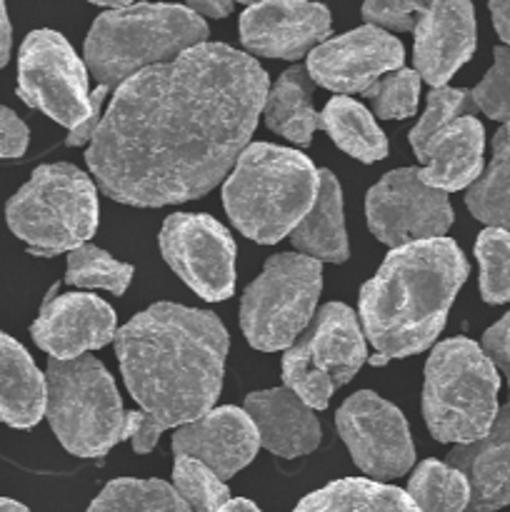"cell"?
I'll list each match as a JSON object with an SVG mask.
<instances>
[{"label":"cell","instance_id":"7402d4cb","mask_svg":"<svg viewBox=\"0 0 510 512\" xmlns=\"http://www.w3.org/2000/svg\"><path fill=\"white\" fill-rule=\"evenodd\" d=\"M485 130L475 115H465L435 133L415 158L423 163L418 178L440 193L470 188L483 175Z\"/></svg>","mask_w":510,"mask_h":512},{"label":"cell","instance_id":"b9f144b4","mask_svg":"<svg viewBox=\"0 0 510 512\" xmlns=\"http://www.w3.org/2000/svg\"><path fill=\"white\" fill-rule=\"evenodd\" d=\"M10 38H13V33H10L8 10L0 3V68H3L10 58Z\"/></svg>","mask_w":510,"mask_h":512},{"label":"cell","instance_id":"6da1fadb","mask_svg":"<svg viewBox=\"0 0 510 512\" xmlns=\"http://www.w3.org/2000/svg\"><path fill=\"white\" fill-rule=\"evenodd\" d=\"M265 98L268 73L250 55L203 43L125 80L85 160L118 203L160 208L203 198L248 148Z\"/></svg>","mask_w":510,"mask_h":512},{"label":"cell","instance_id":"d4e9b609","mask_svg":"<svg viewBox=\"0 0 510 512\" xmlns=\"http://www.w3.org/2000/svg\"><path fill=\"white\" fill-rule=\"evenodd\" d=\"M310 98H313V80L308 70L298 65L285 70L265 98V125L273 133L288 138L290 143L308 148L315 130H323V118L315 113Z\"/></svg>","mask_w":510,"mask_h":512},{"label":"cell","instance_id":"484cf974","mask_svg":"<svg viewBox=\"0 0 510 512\" xmlns=\"http://www.w3.org/2000/svg\"><path fill=\"white\" fill-rule=\"evenodd\" d=\"M293 512H418L408 493L368 478H345L315 490Z\"/></svg>","mask_w":510,"mask_h":512},{"label":"cell","instance_id":"2e32d148","mask_svg":"<svg viewBox=\"0 0 510 512\" xmlns=\"http://www.w3.org/2000/svg\"><path fill=\"white\" fill-rule=\"evenodd\" d=\"M118 315L105 300L85 293H68L48 300L33 323V340L50 360L83 358L118 335Z\"/></svg>","mask_w":510,"mask_h":512},{"label":"cell","instance_id":"836d02e7","mask_svg":"<svg viewBox=\"0 0 510 512\" xmlns=\"http://www.w3.org/2000/svg\"><path fill=\"white\" fill-rule=\"evenodd\" d=\"M475 113V103L470 90L463 88H433L428 93V105H425V113L420 115L418 125L410 130V145H413V153L418 155L423 150V145L433 138L435 133H440L443 128H448L450 123H455L458 118Z\"/></svg>","mask_w":510,"mask_h":512},{"label":"cell","instance_id":"3957f363","mask_svg":"<svg viewBox=\"0 0 510 512\" xmlns=\"http://www.w3.org/2000/svg\"><path fill=\"white\" fill-rule=\"evenodd\" d=\"M468 278V260L455 240L438 238L393 248L375 278L360 290V320L375 348L373 365L428 350Z\"/></svg>","mask_w":510,"mask_h":512},{"label":"cell","instance_id":"277c9868","mask_svg":"<svg viewBox=\"0 0 510 512\" xmlns=\"http://www.w3.org/2000/svg\"><path fill=\"white\" fill-rule=\"evenodd\" d=\"M320 170L303 153L253 143L235 160L223 185L228 218L245 238L273 245L293 233L313 208Z\"/></svg>","mask_w":510,"mask_h":512},{"label":"cell","instance_id":"f546056e","mask_svg":"<svg viewBox=\"0 0 510 512\" xmlns=\"http://www.w3.org/2000/svg\"><path fill=\"white\" fill-rule=\"evenodd\" d=\"M408 498L418 512H465L470 503L468 480L448 463L425 460L408 483Z\"/></svg>","mask_w":510,"mask_h":512},{"label":"cell","instance_id":"f35d334b","mask_svg":"<svg viewBox=\"0 0 510 512\" xmlns=\"http://www.w3.org/2000/svg\"><path fill=\"white\" fill-rule=\"evenodd\" d=\"M483 353L488 355V360L495 368L503 370V375L510 383V313H505L493 328L485 330Z\"/></svg>","mask_w":510,"mask_h":512},{"label":"cell","instance_id":"8fae6325","mask_svg":"<svg viewBox=\"0 0 510 512\" xmlns=\"http://www.w3.org/2000/svg\"><path fill=\"white\" fill-rule=\"evenodd\" d=\"M105 88L88 90V70L73 45L55 30H33L20 45L18 98L48 118L78 130L93 113H100Z\"/></svg>","mask_w":510,"mask_h":512},{"label":"cell","instance_id":"52a82bcc","mask_svg":"<svg viewBox=\"0 0 510 512\" xmlns=\"http://www.w3.org/2000/svg\"><path fill=\"white\" fill-rule=\"evenodd\" d=\"M5 218L30 253L43 258L73 253L98 230V193L75 165H40L8 200Z\"/></svg>","mask_w":510,"mask_h":512},{"label":"cell","instance_id":"ba28073f","mask_svg":"<svg viewBox=\"0 0 510 512\" xmlns=\"http://www.w3.org/2000/svg\"><path fill=\"white\" fill-rule=\"evenodd\" d=\"M45 415L60 445L78 458H103L125 440V410L113 375L93 355L50 360Z\"/></svg>","mask_w":510,"mask_h":512},{"label":"cell","instance_id":"cb8c5ba5","mask_svg":"<svg viewBox=\"0 0 510 512\" xmlns=\"http://www.w3.org/2000/svg\"><path fill=\"white\" fill-rule=\"evenodd\" d=\"M300 255L328 263H345L350 255L348 235H345L343 218V193L340 183L330 170H320V188L313 208L305 215L303 223L290 233Z\"/></svg>","mask_w":510,"mask_h":512},{"label":"cell","instance_id":"74e56055","mask_svg":"<svg viewBox=\"0 0 510 512\" xmlns=\"http://www.w3.org/2000/svg\"><path fill=\"white\" fill-rule=\"evenodd\" d=\"M28 125L10 108L0 105V158H20L28 150Z\"/></svg>","mask_w":510,"mask_h":512},{"label":"cell","instance_id":"7a4b0ae2","mask_svg":"<svg viewBox=\"0 0 510 512\" xmlns=\"http://www.w3.org/2000/svg\"><path fill=\"white\" fill-rule=\"evenodd\" d=\"M115 355L140 405L125 413V440L145 455L165 430L210 413L223 385L228 333L210 310L155 303L118 330Z\"/></svg>","mask_w":510,"mask_h":512},{"label":"cell","instance_id":"4dcf8cb0","mask_svg":"<svg viewBox=\"0 0 510 512\" xmlns=\"http://www.w3.org/2000/svg\"><path fill=\"white\" fill-rule=\"evenodd\" d=\"M133 280V265L120 263L105 250L95 245H80L68 253V273L65 283L75 288L108 290L113 295H123Z\"/></svg>","mask_w":510,"mask_h":512},{"label":"cell","instance_id":"d590c367","mask_svg":"<svg viewBox=\"0 0 510 512\" xmlns=\"http://www.w3.org/2000/svg\"><path fill=\"white\" fill-rule=\"evenodd\" d=\"M475 110H483L490 120L510 123V48L498 45L493 50V65L485 78L470 90Z\"/></svg>","mask_w":510,"mask_h":512},{"label":"cell","instance_id":"7bdbcfd3","mask_svg":"<svg viewBox=\"0 0 510 512\" xmlns=\"http://www.w3.org/2000/svg\"><path fill=\"white\" fill-rule=\"evenodd\" d=\"M220 512H260L258 508H255L253 503H250V500H243V498H235V500H230L228 505H225L223 510Z\"/></svg>","mask_w":510,"mask_h":512},{"label":"cell","instance_id":"4316f807","mask_svg":"<svg viewBox=\"0 0 510 512\" xmlns=\"http://www.w3.org/2000/svg\"><path fill=\"white\" fill-rule=\"evenodd\" d=\"M320 118H323V130L343 153L353 155L363 163H375L388 155V138L375 125L373 113L358 100L335 95L325 105Z\"/></svg>","mask_w":510,"mask_h":512},{"label":"cell","instance_id":"30bf717a","mask_svg":"<svg viewBox=\"0 0 510 512\" xmlns=\"http://www.w3.org/2000/svg\"><path fill=\"white\" fill-rule=\"evenodd\" d=\"M365 363V338L355 313L328 303L315 315L310 333L283 355V383L310 410H325L330 398Z\"/></svg>","mask_w":510,"mask_h":512},{"label":"cell","instance_id":"ffe728a7","mask_svg":"<svg viewBox=\"0 0 510 512\" xmlns=\"http://www.w3.org/2000/svg\"><path fill=\"white\" fill-rule=\"evenodd\" d=\"M448 465L458 470L470 488L465 512H495L510 505V403L498 410L485 438L458 445L448 455Z\"/></svg>","mask_w":510,"mask_h":512},{"label":"cell","instance_id":"e0dca14e","mask_svg":"<svg viewBox=\"0 0 510 512\" xmlns=\"http://www.w3.org/2000/svg\"><path fill=\"white\" fill-rule=\"evenodd\" d=\"M330 33V10L320 3H255L240 15V40L263 58L298 60Z\"/></svg>","mask_w":510,"mask_h":512},{"label":"cell","instance_id":"ab89813d","mask_svg":"<svg viewBox=\"0 0 510 512\" xmlns=\"http://www.w3.org/2000/svg\"><path fill=\"white\" fill-rule=\"evenodd\" d=\"M490 18H493L495 33L510 48V0H493L490 3Z\"/></svg>","mask_w":510,"mask_h":512},{"label":"cell","instance_id":"ee69618b","mask_svg":"<svg viewBox=\"0 0 510 512\" xmlns=\"http://www.w3.org/2000/svg\"><path fill=\"white\" fill-rule=\"evenodd\" d=\"M0 512H30L25 505L15 503V500H8V498H0Z\"/></svg>","mask_w":510,"mask_h":512},{"label":"cell","instance_id":"9c48e42d","mask_svg":"<svg viewBox=\"0 0 510 512\" xmlns=\"http://www.w3.org/2000/svg\"><path fill=\"white\" fill-rule=\"evenodd\" d=\"M320 290V260L300 253L268 258L260 278L245 288L240 300V328L248 343L263 353L290 348L313 320Z\"/></svg>","mask_w":510,"mask_h":512},{"label":"cell","instance_id":"8d00e7d4","mask_svg":"<svg viewBox=\"0 0 510 512\" xmlns=\"http://www.w3.org/2000/svg\"><path fill=\"white\" fill-rule=\"evenodd\" d=\"M425 3H415V0H368L363 3V18L365 23L373 28L388 30H413L415 20L423 13Z\"/></svg>","mask_w":510,"mask_h":512},{"label":"cell","instance_id":"603a6c76","mask_svg":"<svg viewBox=\"0 0 510 512\" xmlns=\"http://www.w3.org/2000/svg\"><path fill=\"white\" fill-rule=\"evenodd\" d=\"M45 415V375L28 350L0 333V423L28 430Z\"/></svg>","mask_w":510,"mask_h":512},{"label":"cell","instance_id":"83f0119b","mask_svg":"<svg viewBox=\"0 0 510 512\" xmlns=\"http://www.w3.org/2000/svg\"><path fill=\"white\" fill-rule=\"evenodd\" d=\"M470 215L485 225H510V123L495 133L493 158L478 183L465 193Z\"/></svg>","mask_w":510,"mask_h":512},{"label":"cell","instance_id":"d6a6232c","mask_svg":"<svg viewBox=\"0 0 510 512\" xmlns=\"http://www.w3.org/2000/svg\"><path fill=\"white\" fill-rule=\"evenodd\" d=\"M173 490L190 512H220L230 503L228 485L193 458H175Z\"/></svg>","mask_w":510,"mask_h":512},{"label":"cell","instance_id":"e575fe53","mask_svg":"<svg viewBox=\"0 0 510 512\" xmlns=\"http://www.w3.org/2000/svg\"><path fill=\"white\" fill-rule=\"evenodd\" d=\"M363 95L373 103L378 118L405 120L418 108L420 75L415 70L400 68L395 73H388L380 80H375Z\"/></svg>","mask_w":510,"mask_h":512},{"label":"cell","instance_id":"1f68e13d","mask_svg":"<svg viewBox=\"0 0 510 512\" xmlns=\"http://www.w3.org/2000/svg\"><path fill=\"white\" fill-rule=\"evenodd\" d=\"M475 258L485 303H510V230L485 228L475 240Z\"/></svg>","mask_w":510,"mask_h":512},{"label":"cell","instance_id":"ac0fdd59","mask_svg":"<svg viewBox=\"0 0 510 512\" xmlns=\"http://www.w3.org/2000/svg\"><path fill=\"white\" fill-rule=\"evenodd\" d=\"M415 73L433 88H443L475 53V10L458 0L425 3L415 20Z\"/></svg>","mask_w":510,"mask_h":512},{"label":"cell","instance_id":"60d3db41","mask_svg":"<svg viewBox=\"0 0 510 512\" xmlns=\"http://www.w3.org/2000/svg\"><path fill=\"white\" fill-rule=\"evenodd\" d=\"M190 10H193L195 15H200V18H225V15H230V10H233V3L230 0H203V3H190L188 5Z\"/></svg>","mask_w":510,"mask_h":512},{"label":"cell","instance_id":"4fadbf2b","mask_svg":"<svg viewBox=\"0 0 510 512\" xmlns=\"http://www.w3.org/2000/svg\"><path fill=\"white\" fill-rule=\"evenodd\" d=\"M368 228L380 243L403 248L423 240H438L453 225L448 195L428 188L415 168H398L368 190Z\"/></svg>","mask_w":510,"mask_h":512},{"label":"cell","instance_id":"7c38bea8","mask_svg":"<svg viewBox=\"0 0 510 512\" xmlns=\"http://www.w3.org/2000/svg\"><path fill=\"white\" fill-rule=\"evenodd\" d=\"M160 253L175 275L208 303L228 300L235 290V240L210 215L175 213L158 235Z\"/></svg>","mask_w":510,"mask_h":512},{"label":"cell","instance_id":"f1b7e54d","mask_svg":"<svg viewBox=\"0 0 510 512\" xmlns=\"http://www.w3.org/2000/svg\"><path fill=\"white\" fill-rule=\"evenodd\" d=\"M88 512H190V508L163 480L120 478L105 485Z\"/></svg>","mask_w":510,"mask_h":512},{"label":"cell","instance_id":"9a60e30c","mask_svg":"<svg viewBox=\"0 0 510 512\" xmlns=\"http://www.w3.org/2000/svg\"><path fill=\"white\" fill-rule=\"evenodd\" d=\"M403 60V43L395 35L363 25L310 50L305 70L310 80L348 98L350 93L363 95L375 80L403 68Z\"/></svg>","mask_w":510,"mask_h":512},{"label":"cell","instance_id":"5b68a950","mask_svg":"<svg viewBox=\"0 0 510 512\" xmlns=\"http://www.w3.org/2000/svg\"><path fill=\"white\" fill-rule=\"evenodd\" d=\"M208 38V25L185 5L140 3L98 15L85 38V65L100 88H120L153 65L170 63Z\"/></svg>","mask_w":510,"mask_h":512},{"label":"cell","instance_id":"44dd1931","mask_svg":"<svg viewBox=\"0 0 510 512\" xmlns=\"http://www.w3.org/2000/svg\"><path fill=\"white\" fill-rule=\"evenodd\" d=\"M245 413L258 430L260 448L278 458H303L320 445V423L313 410L283 385L250 393Z\"/></svg>","mask_w":510,"mask_h":512},{"label":"cell","instance_id":"5bb4252c","mask_svg":"<svg viewBox=\"0 0 510 512\" xmlns=\"http://www.w3.org/2000/svg\"><path fill=\"white\" fill-rule=\"evenodd\" d=\"M335 425L348 445L350 458L365 475L395 480L408 473L415 463L413 438L403 413L370 390L350 395L335 415Z\"/></svg>","mask_w":510,"mask_h":512},{"label":"cell","instance_id":"8992f818","mask_svg":"<svg viewBox=\"0 0 510 512\" xmlns=\"http://www.w3.org/2000/svg\"><path fill=\"white\" fill-rule=\"evenodd\" d=\"M500 378L480 345L450 338L425 363L423 415L440 443L470 445L485 438L498 418Z\"/></svg>","mask_w":510,"mask_h":512},{"label":"cell","instance_id":"d6986e66","mask_svg":"<svg viewBox=\"0 0 510 512\" xmlns=\"http://www.w3.org/2000/svg\"><path fill=\"white\" fill-rule=\"evenodd\" d=\"M260 450L258 430L245 410L215 408L203 418L183 425L173 435L175 458H193L213 470L220 480L253 463Z\"/></svg>","mask_w":510,"mask_h":512}]
</instances>
